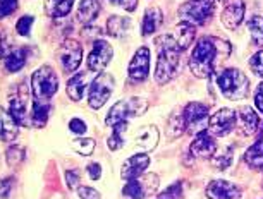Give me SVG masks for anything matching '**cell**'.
<instances>
[{
  "label": "cell",
  "mask_w": 263,
  "mask_h": 199,
  "mask_svg": "<svg viewBox=\"0 0 263 199\" xmlns=\"http://www.w3.org/2000/svg\"><path fill=\"white\" fill-rule=\"evenodd\" d=\"M220 47L217 45L215 38H201L193 48V53L190 57V69L196 77L206 79L210 77L215 71V62Z\"/></svg>",
  "instance_id": "obj_1"
},
{
  "label": "cell",
  "mask_w": 263,
  "mask_h": 199,
  "mask_svg": "<svg viewBox=\"0 0 263 199\" xmlns=\"http://www.w3.org/2000/svg\"><path fill=\"white\" fill-rule=\"evenodd\" d=\"M155 43L158 48L155 81L158 84H167L177 71L181 50L176 47V43L172 42V38L168 34H162L160 38L155 39Z\"/></svg>",
  "instance_id": "obj_2"
},
{
  "label": "cell",
  "mask_w": 263,
  "mask_h": 199,
  "mask_svg": "<svg viewBox=\"0 0 263 199\" xmlns=\"http://www.w3.org/2000/svg\"><path fill=\"white\" fill-rule=\"evenodd\" d=\"M217 84L227 99H242L250 91V81L239 69H226L217 76Z\"/></svg>",
  "instance_id": "obj_3"
},
{
  "label": "cell",
  "mask_w": 263,
  "mask_h": 199,
  "mask_svg": "<svg viewBox=\"0 0 263 199\" xmlns=\"http://www.w3.org/2000/svg\"><path fill=\"white\" fill-rule=\"evenodd\" d=\"M148 103L143 98H127L121 99L110 108L108 115L105 117V124L114 127L117 124H129L133 117H140L146 112Z\"/></svg>",
  "instance_id": "obj_4"
},
{
  "label": "cell",
  "mask_w": 263,
  "mask_h": 199,
  "mask_svg": "<svg viewBox=\"0 0 263 199\" xmlns=\"http://www.w3.org/2000/svg\"><path fill=\"white\" fill-rule=\"evenodd\" d=\"M59 89V77L50 66H42L31 76V93L36 102H50Z\"/></svg>",
  "instance_id": "obj_5"
},
{
  "label": "cell",
  "mask_w": 263,
  "mask_h": 199,
  "mask_svg": "<svg viewBox=\"0 0 263 199\" xmlns=\"http://www.w3.org/2000/svg\"><path fill=\"white\" fill-rule=\"evenodd\" d=\"M215 12V0H187L179 7V17L182 23L193 26H203L212 19Z\"/></svg>",
  "instance_id": "obj_6"
},
{
  "label": "cell",
  "mask_w": 263,
  "mask_h": 199,
  "mask_svg": "<svg viewBox=\"0 0 263 199\" xmlns=\"http://www.w3.org/2000/svg\"><path fill=\"white\" fill-rule=\"evenodd\" d=\"M116 86L112 74L108 72H98V76L90 83V89H88V105L91 108H102L110 98V94Z\"/></svg>",
  "instance_id": "obj_7"
},
{
  "label": "cell",
  "mask_w": 263,
  "mask_h": 199,
  "mask_svg": "<svg viewBox=\"0 0 263 199\" xmlns=\"http://www.w3.org/2000/svg\"><path fill=\"white\" fill-rule=\"evenodd\" d=\"M160 178L155 173H143L141 177L127 181L122 189V196L126 199H145L157 192Z\"/></svg>",
  "instance_id": "obj_8"
},
{
  "label": "cell",
  "mask_w": 263,
  "mask_h": 199,
  "mask_svg": "<svg viewBox=\"0 0 263 199\" xmlns=\"http://www.w3.org/2000/svg\"><path fill=\"white\" fill-rule=\"evenodd\" d=\"M182 122H184V131L187 134H196L205 131L208 127V107L203 105V103L198 102H191L187 103L182 110Z\"/></svg>",
  "instance_id": "obj_9"
},
{
  "label": "cell",
  "mask_w": 263,
  "mask_h": 199,
  "mask_svg": "<svg viewBox=\"0 0 263 199\" xmlns=\"http://www.w3.org/2000/svg\"><path fill=\"white\" fill-rule=\"evenodd\" d=\"M83 58V47L76 39H64L61 47L57 48V61L66 72L78 71Z\"/></svg>",
  "instance_id": "obj_10"
},
{
  "label": "cell",
  "mask_w": 263,
  "mask_h": 199,
  "mask_svg": "<svg viewBox=\"0 0 263 199\" xmlns=\"http://www.w3.org/2000/svg\"><path fill=\"white\" fill-rule=\"evenodd\" d=\"M112 57H114L112 45L108 42H105L103 38H98V39L93 42L91 52L88 53L86 66L93 72H103V71H105V67L110 64Z\"/></svg>",
  "instance_id": "obj_11"
},
{
  "label": "cell",
  "mask_w": 263,
  "mask_h": 199,
  "mask_svg": "<svg viewBox=\"0 0 263 199\" xmlns=\"http://www.w3.org/2000/svg\"><path fill=\"white\" fill-rule=\"evenodd\" d=\"M236 112L231 108H220L218 112L208 117V132L215 137H224L236 127Z\"/></svg>",
  "instance_id": "obj_12"
},
{
  "label": "cell",
  "mask_w": 263,
  "mask_h": 199,
  "mask_svg": "<svg viewBox=\"0 0 263 199\" xmlns=\"http://www.w3.org/2000/svg\"><path fill=\"white\" fill-rule=\"evenodd\" d=\"M127 74L133 81H145L150 74V50L140 47L136 50L135 57L131 58L127 67Z\"/></svg>",
  "instance_id": "obj_13"
},
{
  "label": "cell",
  "mask_w": 263,
  "mask_h": 199,
  "mask_svg": "<svg viewBox=\"0 0 263 199\" xmlns=\"http://www.w3.org/2000/svg\"><path fill=\"white\" fill-rule=\"evenodd\" d=\"M206 197L208 199H241L242 191L239 186L229 181H212L206 187Z\"/></svg>",
  "instance_id": "obj_14"
},
{
  "label": "cell",
  "mask_w": 263,
  "mask_h": 199,
  "mask_svg": "<svg viewBox=\"0 0 263 199\" xmlns=\"http://www.w3.org/2000/svg\"><path fill=\"white\" fill-rule=\"evenodd\" d=\"M215 149H217L215 136H212V134L208 132V129H205V131L198 132L195 139H193V143L190 146V153L196 158H212L215 155Z\"/></svg>",
  "instance_id": "obj_15"
},
{
  "label": "cell",
  "mask_w": 263,
  "mask_h": 199,
  "mask_svg": "<svg viewBox=\"0 0 263 199\" xmlns=\"http://www.w3.org/2000/svg\"><path fill=\"white\" fill-rule=\"evenodd\" d=\"M150 167V156L146 153H138V155L127 158L122 163L121 168V177L122 181H133V178L141 177L146 172V168Z\"/></svg>",
  "instance_id": "obj_16"
},
{
  "label": "cell",
  "mask_w": 263,
  "mask_h": 199,
  "mask_svg": "<svg viewBox=\"0 0 263 199\" xmlns=\"http://www.w3.org/2000/svg\"><path fill=\"white\" fill-rule=\"evenodd\" d=\"M245 12H246V6L245 2H241V0H232L229 2L227 6L224 7V11H222V24L231 29V31H234V29L239 28V24L242 23V19H245Z\"/></svg>",
  "instance_id": "obj_17"
},
{
  "label": "cell",
  "mask_w": 263,
  "mask_h": 199,
  "mask_svg": "<svg viewBox=\"0 0 263 199\" xmlns=\"http://www.w3.org/2000/svg\"><path fill=\"white\" fill-rule=\"evenodd\" d=\"M168 36L172 38V42L176 43V47L181 50H186L190 45L195 42V36H196V26H193V24H187V23H179L176 28H174V31L168 34Z\"/></svg>",
  "instance_id": "obj_18"
},
{
  "label": "cell",
  "mask_w": 263,
  "mask_h": 199,
  "mask_svg": "<svg viewBox=\"0 0 263 199\" xmlns=\"http://www.w3.org/2000/svg\"><path fill=\"white\" fill-rule=\"evenodd\" d=\"M237 117H239V122H241V129H242V134L245 136H253L255 132H258V126H260V117L258 113L253 110L251 107H241L237 110Z\"/></svg>",
  "instance_id": "obj_19"
},
{
  "label": "cell",
  "mask_w": 263,
  "mask_h": 199,
  "mask_svg": "<svg viewBox=\"0 0 263 199\" xmlns=\"http://www.w3.org/2000/svg\"><path fill=\"white\" fill-rule=\"evenodd\" d=\"M163 21V14L158 7H150L146 9L143 14V21H141V34L143 36H150L162 26Z\"/></svg>",
  "instance_id": "obj_20"
},
{
  "label": "cell",
  "mask_w": 263,
  "mask_h": 199,
  "mask_svg": "<svg viewBox=\"0 0 263 199\" xmlns=\"http://www.w3.org/2000/svg\"><path fill=\"white\" fill-rule=\"evenodd\" d=\"M93 79H90V74L88 72H78L76 76L71 77V81L67 83V94L72 102H79L84 94V89L86 86H90V83Z\"/></svg>",
  "instance_id": "obj_21"
},
{
  "label": "cell",
  "mask_w": 263,
  "mask_h": 199,
  "mask_svg": "<svg viewBox=\"0 0 263 199\" xmlns=\"http://www.w3.org/2000/svg\"><path fill=\"white\" fill-rule=\"evenodd\" d=\"M133 21L126 16H110L107 21V33L114 38H126L131 31Z\"/></svg>",
  "instance_id": "obj_22"
},
{
  "label": "cell",
  "mask_w": 263,
  "mask_h": 199,
  "mask_svg": "<svg viewBox=\"0 0 263 199\" xmlns=\"http://www.w3.org/2000/svg\"><path fill=\"white\" fill-rule=\"evenodd\" d=\"M19 127L17 122L7 110L0 107V139L2 141H14L17 137Z\"/></svg>",
  "instance_id": "obj_23"
},
{
  "label": "cell",
  "mask_w": 263,
  "mask_h": 199,
  "mask_svg": "<svg viewBox=\"0 0 263 199\" xmlns=\"http://www.w3.org/2000/svg\"><path fill=\"white\" fill-rule=\"evenodd\" d=\"M26 61H28V48H16L4 57V67H6L7 72H19L26 66Z\"/></svg>",
  "instance_id": "obj_24"
},
{
  "label": "cell",
  "mask_w": 263,
  "mask_h": 199,
  "mask_svg": "<svg viewBox=\"0 0 263 199\" xmlns=\"http://www.w3.org/2000/svg\"><path fill=\"white\" fill-rule=\"evenodd\" d=\"M74 0H45V12L48 17L61 19L72 11Z\"/></svg>",
  "instance_id": "obj_25"
},
{
  "label": "cell",
  "mask_w": 263,
  "mask_h": 199,
  "mask_svg": "<svg viewBox=\"0 0 263 199\" xmlns=\"http://www.w3.org/2000/svg\"><path fill=\"white\" fill-rule=\"evenodd\" d=\"M98 12H100L98 0H81L78 7V21L83 24H90L97 19Z\"/></svg>",
  "instance_id": "obj_26"
},
{
  "label": "cell",
  "mask_w": 263,
  "mask_h": 199,
  "mask_svg": "<svg viewBox=\"0 0 263 199\" xmlns=\"http://www.w3.org/2000/svg\"><path fill=\"white\" fill-rule=\"evenodd\" d=\"M9 113L14 117V121L17 122V126H28L29 121H28V107H26V102L24 98L21 96H12L11 102H9Z\"/></svg>",
  "instance_id": "obj_27"
},
{
  "label": "cell",
  "mask_w": 263,
  "mask_h": 199,
  "mask_svg": "<svg viewBox=\"0 0 263 199\" xmlns=\"http://www.w3.org/2000/svg\"><path fill=\"white\" fill-rule=\"evenodd\" d=\"M50 117V102H33L31 110V124L36 127H45Z\"/></svg>",
  "instance_id": "obj_28"
},
{
  "label": "cell",
  "mask_w": 263,
  "mask_h": 199,
  "mask_svg": "<svg viewBox=\"0 0 263 199\" xmlns=\"http://www.w3.org/2000/svg\"><path fill=\"white\" fill-rule=\"evenodd\" d=\"M158 143V129L155 126H148L138 134L136 144L140 146L143 151H152Z\"/></svg>",
  "instance_id": "obj_29"
},
{
  "label": "cell",
  "mask_w": 263,
  "mask_h": 199,
  "mask_svg": "<svg viewBox=\"0 0 263 199\" xmlns=\"http://www.w3.org/2000/svg\"><path fill=\"white\" fill-rule=\"evenodd\" d=\"M245 162H246V165H250L251 168H263L261 141H256V144H253V146L245 153Z\"/></svg>",
  "instance_id": "obj_30"
},
{
  "label": "cell",
  "mask_w": 263,
  "mask_h": 199,
  "mask_svg": "<svg viewBox=\"0 0 263 199\" xmlns=\"http://www.w3.org/2000/svg\"><path fill=\"white\" fill-rule=\"evenodd\" d=\"M248 29H250L253 43L256 47H263V17L253 16L248 19Z\"/></svg>",
  "instance_id": "obj_31"
},
{
  "label": "cell",
  "mask_w": 263,
  "mask_h": 199,
  "mask_svg": "<svg viewBox=\"0 0 263 199\" xmlns=\"http://www.w3.org/2000/svg\"><path fill=\"white\" fill-rule=\"evenodd\" d=\"M127 129V124H117L112 127V134L107 139V144L112 151H119L124 146V132Z\"/></svg>",
  "instance_id": "obj_32"
},
{
  "label": "cell",
  "mask_w": 263,
  "mask_h": 199,
  "mask_svg": "<svg viewBox=\"0 0 263 199\" xmlns=\"http://www.w3.org/2000/svg\"><path fill=\"white\" fill-rule=\"evenodd\" d=\"M71 146H72L74 151L79 153V155L90 156L93 153V149H95V141L90 137H78L71 143Z\"/></svg>",
  "instance_id": "obj_33"
},
{
  "label": "cell",
  "mask_w": 263,
  "mask_h": 199,
  "mask_svg": "<svg viewBox=\"0 0 263 199\" xmlns=\"http://www.w3.org/2000/svg\"><path fill=\"white\" fill-rule=\"evenodd\" d=\"M24 160V149L21 146H11L6 153V162L9 167H17L21 165Z\"/></svg>",
  "instance_id": "obj_34"
},
{
  "label": "cell",
  "mask_w": 263,
  "mask_h": 199,
  "mask_svg": "<svg viewBox=\"0 0 263 199\" xmlns=\"http://www.w3.org/2000/svg\"><path fill=\"white\" fill-rule=\"evenodd\" d=\"M33 24H34V17L33 16H23L16 23L17 34H21V36H29V31H31Z\"/></svg>",
  "instance_id": "obj_35"
},
{
  "label": "cell",
  "mask_w": 263,
  "mask_h": 199,
  "mask_svg": "<svg viewBox=\"0 0 263 199\" xmlns=\"http://www.w3.org/2000/svg\"><path fill=\"white\" fill-rule=\"evenodd\" d=\"M231 149H226L222 155H217V156H213L212 158V163L215 165L218 170H226L227 167L231 165V162H232V155H231Z\"/></svg>",
  "instance_id": "obj_36"
},
{
  "label": "cell",
  "mask_w": 263,
  "mask_h": 199,
  "mask_svg": "<svg viewBox=\"0 0 263 199\" xmlns=\"http://www.w3.org/2000/svg\"><path fill=\"white\" fill-rule=\"evenodd\" d=\"M182 196V182H176L172 186H168L165 191H163L158 199H179Z\"/></svg>",
  "instance_id": "obj_37"
},
{
  "label": "cell",
  "mask_w": 263,
  "mask_h": 199,
  "mask_svg": "<svg viewBox=\"0 0 263 199\" xmlns=\"http://www.w3.org/2000/svg\"><path fill=\"white\" fill-rule=\"evenodd\" d=\"M250 67L258 77H263V50L256 52L255 55L250 58Z\"/></svg>",
  "instance_id": "obj_38"
},
{
  "label": "cell",
  "mask_w": 263,
  "mask_h": 199,
  "mask_svg": "<svg viewBox=\"0 0 263 199\" xmlns=\"http://www.w3.org/2000/svg\"><path fill=\"white\" fill-rule=\"evenodd\" d=\"M17 11V0H0V19L11 16Z\"/></svg>",
  "instance_id": "obj_39"
},
{
  "label": "cell",
  "mask_w": 263,
  "mask_h": 199,
  "mask_svg": "<svg viewBox=\"0 0 263 199\" xmlns=\"http://www.w3.org/2000/svg\"><path fill=\"white\" fill-rule=\"evenodd\" d=\"M78 196L79 199H102L100 192L93 187H86V186H79L78 187Z\"/></svg>",
  "instance_id": "obj_40"
},
{
  "label": "cell",
  "mask_w": 263,
  "mask_h": 199,
  "mask_svg": "<svg viewBox=\"0 0 263 199\" xmlns=\"http://www.w3.org/2000/svg\"><path fill=\"white\" fill-rule=\"evenodd\" d=\"M14 182H16V178L14 177H6L2 182H0V197L2 199L9 197V194H11L12 187H14Z\"/></svg>",
  "instance_id": "obj_41"
},
{
  "label": "cell",
  "mask_w": 263,
  "mask_h": 199,
  "mask_svg": "<svg viewBox=\"0 0 263 199\" xmlns=\"http://www.w3.org/2000/svg\"><path fill=\"white\" fill-rule=\"evenodd\" d=\"M79 178H81V175H79L78 170H67L66 172V182H67V187L72 189V191H78L79 187Z\"/></svg>",
  "instance_id": "obj_42"
},
{
  "label": "cell",
  "mask_w": 263,
  "mask_h": 199,
  "mask_svg": "<svg viewBox=\"0 0 263 199\" xmlns=\"http://www.w3.org/2000/svg\"><path fill=\"white\" fill-rule=\"evenodd\" d=\"M108 2H110L112 6L124 9V11H127V12L136 11V7H138V0H108Z\"/></svg>",
  "instance_id": "obj_43"
},
{
  "label": "cell",
  "mask_w": 263,
  "mask_h": 199,
  "mask_svg": "<svg viewBox=\"0 0 263 199\" xmlns=\"http://www.w3.org/2000/svg\"><path fill=\"white\" fill-rule=\"evenodd\" d=\"M69 129H71V132L78 134V136H83L84 132H86V124H84L81 118H72L71 122H69Z\"/></svg>",
  "instance_id": "obj_44"
},
{
  "label": "cell",
  "mask_w": 263,
  "mask_h": 199,
  "mask_svg": "<svg viewBox=\"0 0 263 199\" xmlns=\"http://www.w3.org/2000/svg\"><path fill=\"white\" fill-rule=\"evenodd\" d=\"M88 170V175H90L91 181H98V178L102 177V167L100 163H90V165L86 167Z\"/></svg>",
  "instance_id": "obj_45"
},
{
  "label": "cell",
  "mask_w": 263,
  "mask_h": 199,
  "mask_svg": "<svg viewBox=\"0 0 263 199\" xmlns=\"http://www.w3.org/2000/svg\"><path fill=\"white\" fill-rule=\"evenodd\" d=\"M255 105L256 108L263 113V81L256 86V91H255Z\"/></svg>",
  "instance_id": "obj_46"
},
{
  "label": "cell",
  "mask_w": 263,
  "mask_h": 199,
  "mask_svg": "<svg viewBox=\"0 0 263 199\" xmlns=\"http://www.w3.org/2000/svg\"><path fill=\"white\" fill-rule=\"evenodd\" d=\"M215 2H222V0H215Z\"/></svg>",
  "instance_id": "obj_47"
},
{
  "label": "cell",
  "mask_w": 263,
  "mask_h": 199,
  "mask_svg": "<svg viewBox=\"0 0 263 199\" xmlns=\"http://www.w3.org/2000/svg\"><path fill=\"white\" fill-rule=\"evenodd\" d=\"M261 148H263V141H261Z\"/></svg>",
  "instance_id": "obj_48"
}]
</instances>
